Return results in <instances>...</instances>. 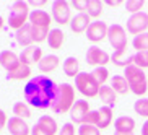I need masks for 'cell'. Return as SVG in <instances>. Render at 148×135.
Here are the masks:
<instances>
[{
    "label": "cell",
    "mask_w": 148,
    "mask_h": 135,
    "mask_svg": "<svg viewBox=\"0 0 148 135\" xmlns=\"http://www.w3.org/2000/svg\"><path fill=\"white\" fill-rule=\"evenodd\" d=\"M57 85L54 80H51L46 75H36L25 85L23 95L25 101L36 109H47L52 106V101L56 98Z\"/></svg>",
    "instance_id": "6da1fadb"
},
{
    "label": "cell",
    "mask_w": 148,
    "mask_h": 135,
    "mask_svg": "<svg viewBox=\"0 0 148 135\" xmlns=\"http://www.w3.org/2000/svg\"><path fill=\"white\" fill-rule=\"evenodd\" d=\"M75 103H77V99H75L73 85H70V83H60V85H57L56 98H54L52 106H51L52 112H56V114L70 112Z\"/></svg>",
    "instance_id": "7a4b0ae2"
},
{
    "label": "cell",
    "mask_w": 148,
    "mask_h": 135,
    "mask_svg": "<svg viewBox=\"0 0 148 135\" xmlns=\"http://www.w3.org/2000/svg\"><path fill=\"white\" fill-rule=\"evenodd\" d=\"M124 77H125L127 83L130 91L137 96H143L148 91V82H147V75L142 69H138L137 65H129L127 69H124Z\"/></svg>",
    "instance_id": "3957f363"
},
{
    "label": "cell",
    "mask_w": 148,
    "mask_h": 135,
    "mask_svg": "<svg viewBox=\"0 0 148 135\" xmlns=\"http://www.w3.org/2000/svg\"><path fill=\"white\" fill-rule=\"evenodd\" d=\"M29 5L28 2H23V0H16L12 3L10 7V13H8V26L13 28V29H20L29 21Z\"/></svg>",
    "instance_id": "277c9868"
},
{
    "label": "cell",
    "mask_w": 148,
    "mask_h": 135,
    "mask_svg": "<svg viewBox=\"0 0 148 135\" xmlns=\"http://www.w3.org/2000/svg\"><path fill=\"white\" fill-rule=\"evenodd\" d=\"M75 86L86 98H95L99 95V83L96 82V78L93 77V73L88 72H80L78 77L75 78Z\"/></svg>",
    "instance_id": "5b68a950"
},
{
    "label": "cell",
    "mask_w": 148,
    "mask_h": 135,
    "mask_svg": "<svg viewBox=\"0 0 148 135\" xmlns=\"http://www.w3.org/2000/svg\"><path fill=\"white\" fill-rule=\"evenodd\" d=\"M108 41L114 47V51L125 49L127 47V33H125V29H124L119 23L111 25L109 29H108Z\"/></svg>",
    "instance_id": "8992f818"
},
{
    "label": "cell",
    "mask_w": 148,
    "mask_h": 135,
    "mask_svg": "<svg viewBox=\"0 0 148 135\" xmlns=\"http://www.w3.org/2000/svg\"><path fill=\"white\" fill-rule=\"evenodd\" d=\"M85 59H86L88 65H93L95 69H96V67H106V64L111 62V56L106 52L104 49L98 47V46H91V47H88Z\"/></svg>",
    "instance_id": "52a82bcc"
},
{
    "label": "cell",
    "mask_w": 148,
    "mask_h": 135,
    "mask_svg": "<svg viewBox=\"0 0 148 135\" xmlns=\"http://www.w3.org/2000/svg\"><path fill=\"white\" fill-rule=\"evenodd\" d=\"M147 29H148V13L147 12L135 13L127 20V31L130 34L138 36L142 33H147Z\"/></svg>",
    "instance_id": "ba28073f"
},
{
    "label": "cell",
    "mask_w": 148,
    "mask_h": 135,
    "mask_svg": "<svg viewBox=\"0 0 148 135\" xmlns=\"http://www.w3.org/2000/svg\"><path fill=\"white\" fill-rule=\"evenodd\" d=\"M52 20L59 25H69L70 23V3L65 0H56L52 2Z\"/></svg>",
    "instance_id": "9c48e42d"
},
{
    "label": "cell",
    "mask_w": 148,
    "mask_h": 135,
    "mask_svg": "<svg viewBox=\"0 0 148 135\" xmlns=\"http://www.w3.org/2000/svg\"><path fill=\"white\" fill-rule=\"evenodd\" d=\"M108 29H109V26L104 21H99V20L93 21L86 29L88 41H91V42H101L103 39H108Z\"/></svg>",
    "instance_id": "30bf717a"
},
{
    "label": "cell",
    "mask_w": 148,
    "mask_h": 135,
    "mask_svg": "<svg viewBox=\"0 0 148 135\" xmlns=\"http://www.w3.org/2000/svg\"><path fill=\"white\" fill-rule=\"evenodd\" d=\"M90 104H88L86 99H77V103L73 104L72 111H70V119H72V124H85L86 122V117L90 114Z\"/></svg>",
    "instance_id": "8fae6325"
},
{
    "label": "cell",
    "mask_w": 148,
    "mask_h": 135,
    "mask_svg": "<svg viewBox=\"0 0 148 135\" xmlns=\"http://www.w3.org/2000/svg\"><path fill=\"white\" fill-rule=\"evenodd\" d=\"M42 49L39 46H29V47H25L20 54V62L23 65H33V64H39L41 59H42Z\"/></svg>",
    "instance_id": "7c38bea8"
},
{
    "label": "cell",
    "mask_w": 148,
    "mask_h": 135,
    "mask_svg": "<svg viewBox=\"0 0 148 135\" xmlns=\"http://www.w3.org/2000/svg\"><path fill=\"white\" fill-rule=\"evenodd\" d=\"M7 130L10 132V135H29L31 134V127L26 124L25 119L20 117H10L7 122Z\"/></svg>",
    "instance_id": "4fadbf2b"
},
{
    "label": "cell",
    "mask_w": 148,
    "mask_h": 135,
    "mask_svg": "<svg viewBox=\"0 0 148 135\" xmlns=\"http://www.w3.org/2000/svg\"><path fill=\"white\" fill-rule=\"evenodd\" d=\"M21 65V62H20V56L13 52V51H2L0 52V67H3L7 70V73L10 72H13L15 69Z\"/></svg>",
    "instance_id": "5bb4252c"
},
{
    "label": "cell",
    "mask_w": 148,
    "mask_h": 135,
    "mask_svg": "<svg viewBox=\"0 0 148 135\" xmlns=\"http://www.w3.org/2000/svg\"><path fill=\"white\" fill-rule=\"evenodd\" d=\"M111 62L114 65L122 67V69H127L129 65L134 64V54L129 51V49H121V51H114L112 56H111Z\"/></svg>",
    "instance_id": "9a60e30c"
},
{
    "label": "cell",
    "mask_w": 148,
    "mask_h": 135,
    "mask_svg": "<svg viewBox=\"0 0 148 135\" xmlns=\"http://www.w3.org/2000/svg\"><path fill=\"white\" fill-rule=\"evenodd\" d=\"M90 25H91V18L88 16V13L75 15V16L70 20V23H69L70 29L73 31V33H77V34H80V33H86V29H88Z\"/></svg>",
    "instance_id": "2e32d148"
},
{
    "label": "cell",
    "mask_w": 148,
    "mask_h": 135,
    "mask_svg": "<svg viewBox=\"0 0 148 135\" xmlns=\"http://www.w3.org/2000/svg\"><path fill=\"white\" fill-rule=\"evenodd\" d=\"M52 21V15H49L47 12L44 10H31L29 13V23L33 26H46L49 28Z\"/></svg>",
    "instance_id": "e0dca14e"
},
{
    "label": "cell",
    "mask_w": 148,
    "mask_h": 135,
    "mask_svg": "<svg viewBox=\"0 0 148 135\" xmlns=\"http://www.w3.org/2000/svg\"><path fill=\"white\" fill-rule=\"evenodd\" d=\"M15 39H16V42L20 46H25V47H29L31 44L34 42V39H33V28H31L29 23H26L25 26L20 28L15 33Z\"/></svg>",
    "instance_id": "ac0fdd59"
},
{
    "label": "cell",
    "mask_w": 148,
    "mask_h": 135,
    "mask_svg": "<svg viewBox=\"0 0 148 135\" xmlns=\"http://www.w3.org/2000/svg\"><path fill=\"white\" fill-rule=\"evenodd\" d=\"M99 99L104 103V106H108V108L112 109L114 106H116V103H117V95H116V91H114L112 88H111V85H103V86L99 88Z\"/></svg>",
    "instance_id": "d6986e66"
},
{
    "label": "cell",
    "mask_w": 148,
    "mask_h": 135,
    "mask_svg": "<svg viewBox=\"0 0 148 135\" xmlns=\"http://www.w3.org/2000/svg\"><path fill=\"white\" fill-rule=\"evenodd\" d=\"M59 64H60V59L56 54H49V56H44L41 59V62L38 64V69L42 73H49V72H54L59 67Z\"/></svg>",
    "instance_id": "ffe728a7"
},
{
    "label": "cell",
    "mask_w": 148,
    "mask_h": 135,
    "mask_svg": "<svg viewBox=\"0 0 148 135\" xmlns=\"http://www.w3.org/2000/svg\"><path fill=\"white\" fill-rule=\"evenodd\" d=\"M114 130L116 132H134L135 130V119L130 116H121L114 122Z\"/></svg>",
    "instance_id": "44dd1931"
},
{
    "label": "cell",
    "mask_w": 148,
    "mask_h": 135,
    "mask_svg": "<svg viewBox=\"0 0 148 135\" xmlns=\"http://www.w3.org/2000/svg\"><path fill=\"white\" fill-rule=\"evenodd\" d=\"M62 70L67 77H73L77 78L80 73V64H78V59L77 57H67L64 64H62Z\"/></svg>",
    "instance_id": "7402d4cb"
},
{
    "label": "cell",
    "mask_w": 148,
    "mask_h": 135,
    "mask_svg": "<svg viewBox=\"0 0 148 135\" xmlns=\"http://www.w3.org/2000/svg\"><path fill=\"white\" fill-rule=\"evenodd\" d=\"M111 88L116 91V95H127V93L130 91L129 83H127L124 75H114L112 78H111Z\"/></svg>",
    "instance_id": "603a6c76"
},
{
    "label": "cell",
    "mask_w": 148,
    "mask_h": 135,
    "mask_svg": "<svg viewBox=\"0 0 148 135\" xmlns=\"http://www.w3.org/2000/svg\"><path fill=\"white\" fill-rule=\"evenodd\" d=\"M64 41H65V34H64V31L59 29V28H54V29H51V33H49L47 36V44L51 49H60L62 44H64Z\"/></svg>",
    "instance_id": "cb8c5ba5"
},
{
    "label": "cell",
    "mask_w": 148,
    "mask_h": 135,
    "mask_svg": "<svg viewBox=\"0 0 148 135\" xmlns=\"http://www.w3.org/2000/svg\"><path fill=\"white\" fill-rule=\"evenodd\" d=\"M98 111H99V125H98V129L99 130H104V129H108L111 125V122H112V109L108 108V106H103Z\"/></svg>",
    "instance_id": "d4e9b609"
},
{
    "label": "cell",
    "mask_w": 148,
    "mask_h": 135,
    "mask_svg": "<svg viewBox=\"0 0 148 135\" xmlns=\"http://www.w3.org/2000/svg\"><path fill=\"white\" fill-rule=\"evenodd\" d=\"M29 77H31V67L23 65V64L18 69H15L13 72L7 73L8 80H25V78H29Z\"/></svg>",
    "instance_id": "484cf974"
},
{
    "label": "cell",
    "mask_w": 148,
    "mask_h": 135,
    "mask_svg": "<svg viewBox=\"0 0 148 135\" xmlns=\"http://www.w3.org/2000/svg\"><path fill=\"white\" fill-rule=\"evenodd\" d=\"M38 124H39V125L42 127V129H46V130H47L51 135H56V134H57V130H59L56 119L51 117V116H41L39 121H38Z\"/></svg>",
    "instance_id": "4316f807"
},
{
    "label": "cell",
    "mask_w": 148,
    "mask_h": 135,
    "mask_svg": "<svg viewBox=\"0 0 148 135\" xmlns=\"http://www.w3.org/2000/svg\"><path fill=\"white\" fill-rule=\"evenodd\" d=\"M13 114L15 117H20V119H29L31 117V109L26 103H23V101H18L13 104Z\"/></svg>",
    "instance_id": "83f0119b"
},
{
    "label": "cell",
    "mask_w": 148,
    "mask_h": 135,
    "mask_svg": "<svg viewBox=\"0 0 148 135\" xmlns=\"http://www.w3.org/2000/svg\"><path fill=\"white\" fill-rule=\"evenodd\" d=\"M103 7H104V2H101V0H88V10H86L88 16L90 18L101 16Z\"/></svg>",
    "instance_id": "f1b7e54d"
},
{
    "label": "cell",
    "mask_w": 148,
    "mask_h": 135,
    "mask_svg": "<svg viewBox=\"0 0 148 135\" xmlns=\"http://www.w3.org/2000/svg\"><path fill=\"white\" fill-rule=\"evenodd\" d=\"M132 46L137 52H142V51H148V31L147 33H142V34L135 36L134 41H132Z\"/></svg>",
    "instance_id": "f546056e"
},
{
    "label": "cell",
    "mask_w": 148,
    "mask_h": 135,
    "mask_svg": "<svg viewBox=\"0 0 148 135\" xmlns=\"http://www.w3.org/2000/svg\"><path fill=\"white\" fill-rule=\"evenodd\" d=\"M31 28H33V39H34V42L47 41V36H49V33H51L49 28H46V26H33V25H31Z\"/></svg>",
    "instance_id": "4dcf8cb0"
},
{
    "label": "cell",
    "mask_w": 148,
    "mask_h": 135,
    "mask_svg": "<svg viewBox=\"0 0 148 135\" xmlns=\"http://www.w3.org/2000/svg\"><path fill=\"white\" fill-rule=\"evenodd\" d=\"M134 111L135 114L148 119V98H138L134 104Z\"/></svg>",
    "instance_id": "1f68e13d"
},
{
    "label": "cell",
    "mask_w": 148,
    "mask_h": 135,
    "mask_svg": "<svg viewBox=\"0 0 148 135\" xmlns=\"http://www.w3.org/2000/svg\"><path fill=\"white\" fill-rule=\"evenodd\" d=\"M91 73H93V77L96 78V82L99 83V86L106 85V82L109 80V70L106 69V67H96Z\"/></svg>",
    "instance_id": "d6a6232c"
},
{
    "label": "cell",
    "mask_w": 148,
    "mask_h": 135,
    "mask_svg": "<svg viewBox=\"0 0 148 135\" xmlns=\"http://www.w3.org/2000/svg\"><path fill=\"white\" fill-rule=\"evenodd\" d=\"M134 65H137L138 69H148V51H142V52L134 54Z\"/></svg>",
    "instance_id": "836d02e7"
},
{
    "label": "cell",
    "mask_w": 148,
    "mask_h": 135,
    "mask_svg": "<svg viewBox=\"0 0 148 135\" xmlns=\"http://www.w3.org/2000/svg\"><path fill=\"white\" fill-rule=\"evenodd\" d=\"M143 5H145L143 0H127L125 2V10L130 12L132 15H135V13H140V12H142Z\"/></svg>",
    "instance_id": "e575fe53"
},
{
    "label": "cell",
    "mask_w": 148,
    "mask_h": 135,
    "mask_svg": "<svg viewBox=\"0 0 148 135\" xmlns=\"http://www.w3.org/2000/svg\"><path fill=\"white\" fill-rule=\"evenodd\" d=\"M78 135H101V130L95 125L82 124V125L78 127Z\"/></svg>",
    "instance_id": "d590c367"
},
{
    "label": "cell",
    "mask_w": 148,
    "mask_h": 135,
    "mask_svg": "<svg viewBox=\"0 0 148 135\" xmlns=\"http://www.w3.org/2000/svg\"><path fill=\"white\" fill-rule=\"evenodd\" d=\"M85 124H88V125H95V127L99 125V111H98V109H96V111H90V114H88Z\"/></svg>",
    "instance_id": "8d00e7d4"
},
{
    "label": "cell",
    "mask_w": 148,
    "mask_h": 135,
    "mask_svg": "<svg viewBox=\"0 0 148 135\" xmlns=\"http://www.w3.org/2000/svg\"><path fill=\"white\" fill-rule=\"evenodd\" d=\"M72 7H73L75 10H80V13H86L88 0H73V2H72Z\"/></svg>",
    "instance_id": "74e56055"
},
{
    "label": "cell",
    "mask_w": 148,
    "mask_h": 135,
    "mask_svg": "<svg viewBox=\"0 0 148 135\" xmlns=\"http://www.w3.org/2000/svg\"><path fill=\"white\" fill-rule=\"evenodd\" d=\"M59 135H75V125L72 122H65L59 130Z\"/></svg>",
    "instance_id": "f35d334b"
},
{
    "label": "cell",
    "mask_w": 148,
    "mask_h": 135,
    "mask_svg": "<svg viewBox=\"0 0 148 135\" xmlns=\"http://www.w3.org/2000/svg\"><path fill=\"white\" fill-rule=\"evenodd\" d=\"M31 135H51V134L46 129H42L39 124H36L34 127H31Z\"/></svg>",
    "instance_id": "ab89813d"
},
{
    "label": "cell",
    "mask_w": 148,
    "mask_h": 135,
    "mask_svg": "<svg viewBox=\"0 0 148 135\" xmlns=\"http://www.w3.org/2000/svg\"><path fill=\"white\" fill-rule=\"evenodd\" d=\"M7 122H8V119H7V114H5L2 109H0V129H2L3 125H7Z\"/></svg>",
    "instance_id": "60d3db41"
},
{
    "label": "cell",
    "mask_w": 148,
    "mask_h": 135,
    "mask_svg": "<svg viewBox=\"0 0 148 135\" xmlns=\"http://www.w3.org/2000/svg\"><path fill=\"white\" fill-rule=\"evenodd\" d=\"M28 5H33V7H42V5H46V0H31V2H28Z\"/></svg>",
    "instance_id": "b9f144b4"
},
{
    "label": "cell",
    "mask_w": 148,
    "mask_h": 135,
    "mask_svg": "<svg viewBox=\"0 0 148 135\" xmlns=\"http://www.w3.org/2000/svg\"><path fill=\"white\" fill-rule=\"evenodd\" d=\"M106 3H108L109 7H119V5L122 3V2H121V0H114V2H112V0H108Z\"/></svg>",
    "instance_id": "7bdbcfd3"
},
{
    "label": "cell",
    "mask_w": 148,
    "mask_h": 135,
    "mask_svg": "<svg viewBox=\"0 0 148 135\" xmlns=\"http://www.w3.org/2000/svg\"><path fill=\"white\" fill-rule=\"evenodd\" d=\"M142 135H148V121H145L142 125Z\"/></svg>",
    "instance_id": "ee69618b"
},
{
    "label": "cell",
    "mask_w": 148,
    "mask_h": 135,
    "mask_svg": "<svg viewBox=\"0 0 148 135\" xmlns=\"http://www.w3.org/2000/svg\"><path fill=\"white\" fill-rule=\"evenodd\" d=\"M114 135H135L134 132H127V134H124V132H114Z\"/></svg>",
    "instance_id": "f6af8a7d"
},
{
    "label": "cell",
    "mask_w": 148,
    "mask_h": 135,
    "mask_svg": "<svg viewBox=\"0 0 148 135\" xmlns=\"http://www.w3.org/2000/svg\"><path fill=\"white\" fill-rule=\"evenodd\" d=\"M3 28V18H2V15H0V29Z\"/></svg>",
    "instance_id": "bcb514c9"
}]
</instances>
